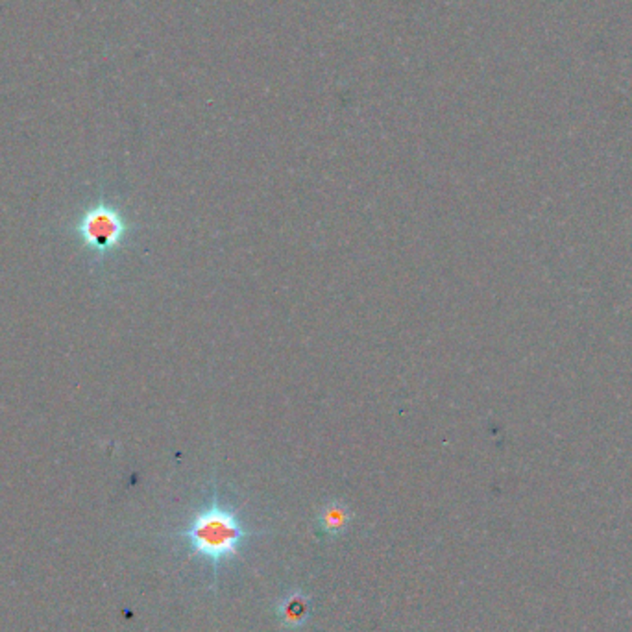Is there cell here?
Returning <instances> with one entry per match:
<instances>
[{
    "mask_svg": "<svg viewBox=\"0 0 632 632\" xmlns=\"http://www.w3.org/2000/svg\"><path fill=\"white\" fill-rule=\"evenodd\" d=\"M311 614V597L301 592L294 590L287 594L276 606V616L287 628H300L307 623Z\"/></svg>",
    "mask_w": 632,
    "mask_h": 632,
    "instance_id": "obj_3",
    "label": "cell"
},
{
    "mask_svg": "<svg viewBox=\"0 0 632 632\" xmlns=\"http://www.w3.org/2000/svg\"><path fill=\"white\" fill-rule=\"evenodd\" d=\"M241 512L218 496L213 489L202 507L191 516L182 538L191 555L209 563L213 577L218 575L222 563L239 557L243 543L252 536Z\"/></svg>",
    "mask_w": 632,
    "mask_h": 632,
    "instance_id": "obj_1",
    "label": "cell"
},
{
    "mask_svg": "<svg viewBox=\"0 0 632 632\" xmlns=\"http://www.w3.org/2000/svg\"><path fill=\"white\" fill-rule=\"evenodd\" d=\"M352 521V511L342 501H328L319 511V527L328 536L342 534Z\"/></svg>",
    "mask_w": 632,
    "mask_h": 632,
    "instance_id": "obj_4",
    "label": "cell"
},
{
    "mask_svg": "<svg viewBox=\"0 0 632 632\" xmlns=\"http://www.w3.org/2000/svg\"><path fill=\"white\" fill-rule=\"evenodd\" d=\"M78 233L90 250L108 254L119 248L126 239L128 222L115 205L100 202L82 215L78 222Z\"/></svg>",
    "mask_w": 632,
    "mask_h": 632,
    "instance_id": "obj_2",
    "label": "cell"
}]
</instances>
